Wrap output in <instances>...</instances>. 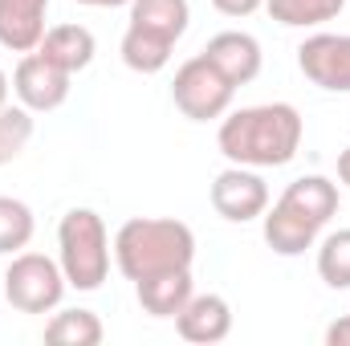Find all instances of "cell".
<instances>
[{
	"label": "cell",
	"instance_id": "18",
	"mask_svg": "<svg viewBox=\"0 0 350 346\" xmlns=\"http://www.w3.org/2000/svg\"><path fill=\"white\" fill-rule=\"evenodd\" d=\"M187 21H191L187 0H131V25H143V29L163 33L172 41L187 33Z\"/></svg>",
	"mask_w": 350,
	"mask_h": 346
},
{
	"label": "cell",
	"instance_id": "11",
	"mask_svg": "<svg viewBox=\"0 0 350 346\" xmlns=\"http://www.w3.org/2000/svg\"><path fill=\"white\" fill-rule=\"evenodd\" d=\"M49 0H0V45L12 53H33L45 37Z\"/></svg>",
	"mask_w": 350,
	"mask_h": 346
},
{
	"label": "cell",
	"instance_id": "20",
	"mask_svg": "<svg viewBox=\"0 0 350 346\" xmlns=\"http://www.w3.org/2000/svg\"><path fill=\"white\" fill-rule=\"evenodd\" d=\"M37 232V220H33V208L16 196H0V257H16L29 249Z\"/></svg>",
	"mask_w": 350,
	"mask_h": 346
},
{
	"label": "cell",
	"instance_id": "5",
	"mask_svg": "<svg viewBox=\"0 0 350 346\" xmlns=\"http://www.w3.org/2000/svg\"><path fill=\"white\" fill-rule=\"evenodd\" d=\"M232 98H237V86L204 57H187L179 70H175L172 82V102L175 110L187 118V122H216L232 110Z\"/></svg>",
	"mask_w": 350,
	"mask_h": 346
},
{
	"label": "cell",
	"instance_id": "28",
	"mask_svg": "<svg viewBox=\"0 0 350 346\" xmlns=\"http://www.w3.org/2000/svg\"><path fill=\"white\" fill-rule=\"evenodd\" d=\"M0 297H4V269H0Z\"/></svg>",
	"mask_w": 350,
	"mask_h": 346
},
{
	"label": "cell",
	"instance_id": "22",
	"mask_svg": "<svg viewBox=\"0 0 350 346\" xmlns=\"http://www.w3.org/2000/svg\"><path fill=\"white\" fill-rule=\"evenodd\" d=\"M33 110L29 106H0V168L4 163H12V159H21V151L29 147V139H33Z\"/></svg>",
	"mask_w": 350,
	"mask_h": 346
},
{
	"label": "cell",
	"instance_id": "23",
	"mask_svg": "<svg viewBox=\"0 0 350 346\" xmlns=\"http://www.w3.org/2000/svg\"><path fill=\"white\" fill-rule=\"evenodd\" d=\"M212 8H216L220 16L241 21V16H253L257 8H265V0H212Z\"/></svg>",
	"mask_w": 350,
	"mask_h": 346
},
{
	"label": "cell",
	"instance_id": "19",
	"mask_svg": "<svg viewBox=\"0 0 350 346\" xmlns=\"http://www.w3.org/2000/svg\"><path fill=\"white\" fill-rule=\"evenodd\" d=\"M265 8L285 29H318L334 21L347 8V0H265Z\"/></svg>",
	"mask_w": 350,
	"mask_h": 346
},
{
	"label": "cell",
	"instance_id": "13",
	"mask_svg": "<svg viewBox=\"0 0 350 346\" xmlns=\"http://www.w3.org/2000/svg\"><path fill=\"white\" fill-rule=\"evenodd\" d=\"M277 204H285L289 212H297V216L314 220L318 228H326L338 216V183L326 179V175H297L293 183H285Z\"/></svg>",
	"mask_w": 350,
	"mask_h": 346
},
{
	"label": "cell",
	"instance_id": "24",
	"mask_svg": "<svg viewBox=\"0 0 350 346\" xmlns=\"http://www.w3.org/2000/svg\"><path fill=\"white\" fill-rule=\"evenodd\" d=\"M326 346H350V314L326 326Z\"/></svg>",
	"mask_w": 350,
	"mask_h": 346
},
{
	"label": "cell",
	"instance_id": "10",
	"mask_svg": "<svg viewBox=\"0 0 350 346\" xmlns=\"http://www.w3.org/2000/svg\"><path fill=\"white\" fill-rule=\"evenodd\" d=\"M175 330L183 343L212 346L232 334V306L220 293H191V302L175 314Z\"/></svg>",
	"mask_w": 350,
	"mask_h": 346
},
{
	"label": "cell",
	"instance_id": "9",
	"mask_svg": "<svg viewBox=\"0 0 350 346\" xmlns=\"http://www.w3.org/2000/svg\"><path fill=\"white\" fill-rule=\"evenodd\" d=\"M204 57H208L232 86L257 82V74H261V66H265L261 41H257L253 33H245V29H224V33H216V37L204 45Z\"/></svg>",
	"mask_w": 350,
	"mask_h": 346
},
{
	"label": "cell",
	"instance_id": "8",
	"mask_svg": "<svg viewBox=\"0 0 350 346\" xmlns=\"http://www.w3.org/2000/svg\"><path fill=\"white\" fill-rule=\"evenodd\" d=\"M70 86H74V74L57 70V66L45 62L37 49H33V53H21V62H16V70H12V94H16V102L29 106L33 114H49V110L66 106Z\"/></svg>",
	"mask_w": 350,
	"mask_h": 346
},
{
	"label": "cell",
	"instance_id": "26",
	"mask_svg": "<svg viewBox=\"0 0 350 346\" xmlns=\"http://www.w3.org/2000/svg\"><path fill=\"white\" fill-rule=\"evenodd\" d=\"M74 4H86V8H122L131 0H74Z\"/></svg>",
	"mask_w": 350,
	"mask_h": 346
},
{
	"label": "cell",
	"instance_id": "25",
	"mask_svg": "<svg viewBox=\"0 0 350 346\" xmlns=\"http://www.w3.org/2000/svg\"><path fill=\"white\" fill-rule=\"evenodd\" d=\"M338 179H342V187H350V147L338 155Z\"/></svg>",
	"mask_w": 350,
	"mask_h": 346
},
{
	"label": "cell",
	"instance_id": "16",
	"mask_svg": "<svg viewBox=\"0 0 350 346\" xmlns=\"http://www.w3.org/2000/svg\"><path fill=\"white\" fill-rule=\"evenodd\" d=\"M118 53H122V66L126 70H135V74H159L172 62L175 41L163 37V33L143 29V25H126V33L118 41Z\"/></svg>",
	"mask_w": 350,
	"mask_h": 346
},
{
	"label": "cell",
	"instance_id": "14",
	"mask_svg": "<svg viewBox=\"0 0 350 346\" xmlns=\"http://www.w3.org/2000/svg\"><path fill=\"white\" fill-rule=\"evenodd\" d=\"M196 293V281H191V269H172V273H155V277H143L135 281V297L143 306V314L151 318H175Z\"/></svg>",
	"mask_w": 350,
	"mask_h": 346
},
{
	"label": "cell",
	"instance_id": "6",
	"mask_svg": "<svg viewBox=\"0 0 350 346\" xmlns=\"http://www.w3.org/2000/svg\"><path fill=\"white\" fill-rule=\"evenodd\" d=\"M208 200H212V208H216L220 220H228V224H249V220H261L265 208H269V183L261 179L257 168L228 163L224 172L212 179Z\"/></svg>",
	"mask_w": 350,
	"mask_h": 346
},
{
	"label": "cell",
	"instance_id": "27",
	"mask_svg": "<svg viewBox=\"0 0 350 346\" xmlns=\"http://www.w3.org/2000/svg\"><path fill=\"white\" fill-rule=\"evenodd\" d=\"M8 90H12V82H8V74L0 70V106H8Z\"/></svg>",
	"mask_w": 350,
	"mask_h": 346
},
{
	"label": "cell",
	"instance_id": "12",
	"mask_svg": "<svg viewBox=\"0 0 350 346\" xmlns=\"http://www.w3.org/2000/svg\"><path fill=\"white\" fill-rule=\"evenodd\" d=\"M261 232H265V245L277 257H301V253H310L318 245L322 228L314 220L289 212L285 204H273V208H265V216H261Z\"/></svg>",
	"mask_w": 350,
	"mask_h": 346
},
{
	"label": "cell",
	"instance_id": "3",
	"mask_svg": "<svg viewBox=\"0 0 350 346\" xmlns=\"http://www.w3.org/2000/svg\"><path fill=\"white\" fill-rule=\"evenodd\" d=\"M110 232L94 208H70L57 224V265L70 281V289L94 293L110 277Z\"/></svg>",
	"mask_w": 350,
	"mask_h": 346
},
{
	"label": "cell",
	"instance_id": "15",
	"mask_svg": "<svg viewBox=\"0 0 350 346\" xmlns=\"http://www.w3.org/2000/svg\"><path fill=\"white\" fill-rule=\"evenodd\" d=\"M37 53L66 74H82V70H90V62L98 53V41L86 25H53V29H45Z\"/></svg>",
	"mask_w": 350,
	"mask_h": 346
},
{
	"label": "cell",
	"instance_id": "17",
	"mask_svg": "<svg viewBox=\"0 0 350 346\" xmlns=\"http://www.w3.org/2000/svg\"><path fill=\"white\" fill-rule=\"evenodd\" d=\"M106 338V326H102V318L94 314V310H82V306H74V310H53V318L45 322V343L53 346H98Z\"/></svg>",
	"mask_w": 350,
	"mask_h": 346
},
{
	"label": "cell",
	"instance_id": "7",
	"mask_svg": "<svg viewBox=\"0 0 350 346\" xmlns=\"http://www.w3.org/2000/svg\"><path fill=\"white\" fill-rule=\"evenodd\" d=\"M297 70L326 94H350V33H314L297 45Z\"/></svg>",
	"mask_w": 350,
	"mask_h": 346
},
{
	"label": "cell",
	"instance_id": "4",
	"mask_svg": "<svg viewBox=\"0 0 350 346\" xmlns=\"http://www.w3.org/2000/svg\"><path fill=\"white\" fill-rule=\"evenodd\" d=\"M70 281L62 265L45 253H16L4 269V302L16 314H53L66 297Z\"/></svg>",
	"mask_w": 350,
	"mask_h": 346
},
{
	"label": "cell",
	"instance_id": "1",
	"mask_svg": "<svg viewBox=\"0 0 350 346\" xmlns=\"http://www.w3.org/2000/svg\"><path fill=\"white\" fill-rule=\"evenodd\" d=\"M301 139H306V122L297 106L289 102H261V106L228 110L216 131L220 155L228 163L257 168V172L293 163V155L301 151Z\"/></svg>",
	"mask_w": 350,
	"mask_h": 346
},
{
	"label": "cell",
	"instance_id": "2",
	"mask_svg": "<svg viewBox=\"0 0 350 346\" xmlns=\"http://www.w3.org/2000/svg\"><path fill=\"white\" fill-rule=\"evenodd\" d=\"M114 265L126 281L196 265V232L175 216H135L114 232Z\"/></svg>",
	"mask_w": 350,
	"mask_h": 346
},
{
	"label": "cell",
	"instance_id": "21",
	"mask_svg": "<svg viewBox=\"0 0 350 346\" xmlns=\"http://www.w3.org/2000/svg\"><path fill=\"white\" fill-rule=\"evenodd\" d=\"M314 249H318V277L330 289H350V228L326 232Z\"/></svg>",
	"mask_w": 350,
	"mask_h": 346
}]
</instances>
